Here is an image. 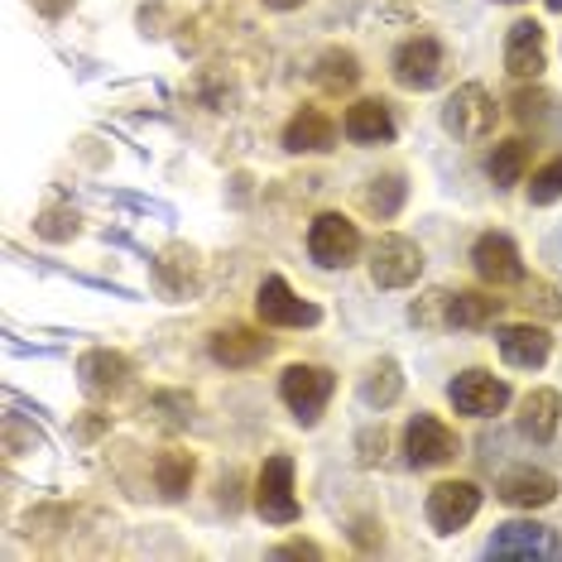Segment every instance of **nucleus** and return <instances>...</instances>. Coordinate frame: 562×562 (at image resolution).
Instances as JSON below:
<instances>
[{
	"label": "nucleus",
	"mask_w": 562,
	"mask_h": 562,
	"mask_svg": "<svg viewBox=\"0 0 562 562\" xmlns=\"http://www.w3.org/2000/svg\"><path fill=\"white\" fill-rule=\"evenodd\" d=\"M495 121H501V106H495V97L485 92L481 82L457 87V92L447 97V106H442V125L457 139H467V145H481V139H491L495 135Z\"/></svg>",
	"instance_id": "nucleus-1"
},
{
	"label": "nucleus",
	"mask_w": 562,
	"mask_h": 562,
	"mask_svg": "<svg viewBox=\"0 0 562 562\" xmlns=\"http://www.w3.org/2000/svg\"><path fill=\"white\" fill-rule=\"evenodd\" d=\"M308 255H313V265H323V270H347L356 255H361V232H356V222L351 216H341V212L313 216Z\"/></svg>",
	"instance_id": "nucleus-2"
},
{
	"label": "nucleus",
	"mask_w": 562,
	"mask_h": 562,
	"mask_svg": "<svg viewBox=\"0 0 562 562\" xmlns=\"http://www.w3.org/2000/svg\"><path fill=\"white\" fill-rule=\"evenodd\" d=\"M418 274H424V250H418V240H408L400 232L375 240V250H370V279H375V289H408Z\"/></svg>",
	"instance_id": "nucleus-3"
},
{
	"label": "nucleus",
	"mask_w": 562,
	"mask_h": 562,
	"mask_svg": "<svg viewBox=\"0 0 562 562\" xmlns=\"http://www.w3.org/2000/svg\"><path fill=\"white\" fill-rule=\"evenodd\" d=\"M331 390H337V375H331L327 366H289L284 380H279V394H284V404L293 408L299 424H317Z\"/></svg>",
	"instance_id": "nucleus-4"
},
{
	"label": "nucleus",
	"mask_w": 562,
	"mask_h": 562,
	"mask_svg": "<svg viewBox=\"0 0 562 562\" xmlns=\"http://www.w3.org/2000/svg\"><path fill=\"white\" fill-rule=\"evenodd\" d=\"M447 400H452L457 414H467V418H491V414H501V408L509 404V385L501 375H491V370H481V366H471L462 370V375L447 385Z\"/></svg>",
	"instance_id": "nucleus-5"
},
{
	"label": "nucleus",
	"mask_w": 562,
	"mask_h": 562,
	"mask_svg": "<svg viewBox=\"0 0 562 562\" xmlns=\"http://www.w3.org/2000/svg\"><path fill=\"white\" fill-rule=\"evenodd\" d=\"M255 509L265 524H293L299 519V495H293V462L289 457H270L255 476Z\"/></svg>",
	"instance_id": "nucleus-6"
},
{
	"label": "nucleus",
	"mask_w": 562,
	"mask_h": 562,
	"mask_svg": "<svg viewBox=\"0 0 562 562\" xmlns=\"http://www.w3.org/2000/svg\"><path fill=\"white\" fill-rule=\"evenodd\" d=\"M442 68H447V54L438 40L428 34H414L394 48V82L408 87V92H428V87L442 82Z\"/></svg>",
	"instance_id": "nucleus-7"
},
{
	"label": "nucleus",
	"mask_w": 562,
	"mask_h": 562,
	"mask_svg": "<svg viewBox=\"0 0 562 562\" xmlns=\"http://www.w3.org/2000/svg\"><path fill=\"white\" fill-rule=\"evenodd\" d=\"M485 558H562V539L548 524L533 519H509L491 533L485 543Z\"/></svg>",
	"instance_id": "nucleus-8"
},
{
	"label": "nucleus",
	"mask_w": 562,
	"mask_h": 562,
	"mask_svg": "<svg viewBox=\"0 0 562 562\" xmlns=\"http://www.w3.org/2000/svg\"><path fill=\"white\" fill-rule=\"evenodd\" d=\"M481 515V485L476 481H442L428 491V524L432 533H457Z\"/></svg>",
	"instance_id": "nucleus-9"
},
{
	"label": "nucleus",
	"mask_w": 562,
	"mask_h": 562,
	"mask_svg": "<svg viewBox=\"0 0 562 562\" xmlns=\"http://www.w3.org/2000/svg\"><path fill=\"white\" fill-rule=\"evenodd\" d=\"M457 432L442 424V418H432V414H418V418H408V428H404V452H408V462L414 467H442V462H452L457 457Z\"/></svg>",
	"instance_id": "nucleus-10"
},
{
	"label": "nucleus",
	"mask_w": 562,
	"mask_h": 562,
	"mask_svg": "<svg viewBox=\"0 0 562 562\" xmlns=\"http://www.w3.org/2000/svg\"><path fill=\"white\" fill-rule=\"evenodd\" d=\"M255 313H260L265 327H313L317 323V308L303 303L279 274H270L260 284V293H255Z\"/></svg>",
	"instance_id": "nucleus-11"
},
{
	"label": "nucleus",
	"mask_w": 562,
	"mask_h": 562,
	"mask_svg": "<svg viewBox=\"0 0 562 562\" xmlns=\"http://www.w3.org/2000/svg\"><path fill=\"white\" fill-rule=\"evenodd\" d=\"M548 68V40H543V24L533 20H519L509 24L505 34V72L509 78H539V72Z\"/></svg>",
	"instance_id": "nucleus-12"
},
{
	"label": "nucleus",
	"mask_w": 562,
	"mask_h": 562,
	"mask_svg": "<svg viewBox=\"0 0 562 562\" xmlns=\"http://www.w3.org/2000/svg\"><path fill=\"white\" fill-rule=\"evenodd\" d=\"M495 341H501L505 366H515V370H539L548 361V351H553V337L539 323H509L495 331Z\"/></svg>",
	"instance_id": "nucleus-13"
},
{
	"label": "nucleus",
	"mask_w": 562,
	"mask_h": 562,
	"mask_svg": "<svg viewBox=\"0 0 562 562\" xmlns=\"http://www.w3.org/2000/svg\"><path fill=\"white\" fill-rule=\"evenodd\" d=\"M471 260H476V274L485 279L491 289H505V284H519L524 279V265H519V250L509 236H481L476 250H471Z\"/></svg>",
	"instance_id": "nucleus-14"
},
{
	"label": "nucleus",
	"mask_w": 562,
	"mask_h": 562,
	"mask_svg": "<svg viewBox=\"0 0 562 562\" xmlns=\"http://www.w3.org/2000/svg\"><path fill=\"white\" fill-rule=\"evenodd\" d=\"M270 356V337L265 331H255V327H222V331H212V361L216 366H232V370H246L255 361H265Z\"/></svg>",
	"instance_id": "nucleus-15"
},
{
	"label": "nucleus",
	"mask_w": 562,
	"mask_h": 562,
	"mask_svg": "<svg viewBox=\"0 0 562 562\" xmlns=\"http://www.w3.org/2000/svg\"><path fill=\"white\" fill-rule=\"evenodd\" d=\"M351 145H390L394 139V116L380 97H361L347 106V121H341Z\"/></svg>",
	"instance_id": "nucleus-16"
},
{
	"label": "nucleus",
	"mask_w": 562,
	"mask_h": 562,
	"mask_svg": "<svg viewBox=\"0 0 562 562\" xmlns=\"http://www.w3.org/2000/svg\"><path fill=\"white\" fill-rule=\"evenodd\" d=\"M284 145L293 155H323V149L337 145V121H331L323 106H303L299 116L284 125Z\"/></svg>",
	"instance_id": "nucleus-17"
},
{
	"label": "nucleus",
	"mask_w": 562,
	"mask_h": 562,
	"mask_svg": "<svg viewBox=\"0 0 562 562\" xmlns=\"http://www.w3.org/2000/svg\"><path fill=\"white\" fill-rule=\"evenodd\" d=\"M495 495H501L505 505H515V509H539V505L558 501V481L548 476V471L519 467V471H509V476L495 485Z\"/></svg>",
	"instance_id": "nucleus-18"
},
{
	"label": "nucleus",
	"mask_w": 562,
	"mask_h": 562,
	"mask_svg": "<svg viewBox=\"0 0 562 562\" xmlns=\"http://www.w3.org/2000/svg\"><path fill=\"white\" fill-rule=\"evenodd\" d=\"M562 428V394L558 390H533L519 404V432L529 442H553Z\"/></svg>",
	"instance_id": "nucleus-19"
},
{
	"label": "nucleus",
	"mask_w": 562,
	"mask_h": 562,
	"mask_svg": "<svg viewBox=\"0 0 562 562\" xmlns=\"http://www.w3.org/2000/svg\"><path fill=\"white\" fill-rule=\"evenodd\" d=\"M524 169H529V139H501V145L485 155V173H491L495 188H515L524 183Z\"/></svg>",
	"instance_id": "nucleus-20"
},
{
	"label": "nucleus",
	"mask_w": 562,
	"mask_h": 562,
	"mask_svg": "<svg viewBox=\"0 0 562 562\" xmlns=\"http://www.w3.org/2000/svg\"><path fill=\"white\" fill-rule=\"evenodd\" d=\"M495 317H501V299H491V293H476V289L447 293V323L452 327H485Z\"/></svg>",
	"instance_id": "nucleus-21"
},
{
	"label": "nucleus",
	"mask_w": 562,
	"mask_h": 562,
	"mask_svg": "<svg viewBox=\"0 0 562 562\" xmlns=\"http://www.w3.org/2000/svg\"><path fill=\"white\" fill-rule=\"evenodd\" d=\"M317 87H323L327 97H341L351 92L356 78H361V63H356V54H347V48H327L323 58H317Z\"/></svg>",
	"instance_id": "nucleus-22"
},
{
	"label": "nucleus",
	"mask_w": 562,
	"mask_h": 562,
	"mask_svg": "<svg viewBox=\"0 0 562 562\" xmlns=\"http://www.w3.org/2000/svg\"><path fill=\"white\" fill-rule=\"evenodd\" d=\"M193 471H198L193 452H164L159 457V495L164 501H178V495L193 485Z\"/></svg>",
	"instance_id": "nucleus-23"
},
{
	"label": "nucleus",
	"mask_w": 562,
	"mask_h": 562,
	"mask_svg": "<svg viewBox=\"0 0 562 562\" xmlns=\"http://www.w3.org/2000/svg\"><path fill=\"white\" fill-rule=\"evenodd\" d=\"M562 198V159H548L543 169H533V183H529V202L533 207H548V202Z\"/></svg>",
	"instance_id": "nucleus-24"
},
{
	"label": "nucleus",
	"mask_w": 562,
	"mask_h": 562,
	"mask_svg": "<svg viewBox=\"0 0 562 562\" xmlns=\"http://www.w3.org/2000/svg\"><path fill=\"white\" fill-rule=\"evenodd\" d=\"M82 370H87V385L106 390V385H121L125 361H121V356H111V351H92V356L82 361Z\"/></svg>",
	"instance_id": "nucleus-25"
},
{
	"label": "nucleus",
	"mask_w": 562,
	"mask_h": 562,
	"mask_svg": "<svg viewBox=\"0 0 562 562\" xmlns=\"http://www.w3.org/2000/svg\"><path fill=\"white\" fill-rule=\"evenodd\" d=\"M366 404H390L394 394H400V366L394 361H380L375 370H370V380H366Z\"/></svg>",
	"instance_id": "nucleus-26"
},
{
	"label": "nucleus",
	"mask_w": 562,
	"mask_h": 562,
	"mask_svg": "<svg viewBox=\"0 0 562 562\" xmlns=\"http://www.w3.org/2000/svg\"><path fill=\"white\" fill-rule=\"evenodd\" d=\"M400 202H404V178H375V188L366 193V207L370 212H380V216H394L400 212Z\"/></svg>",
	"instance_id": "nucleus-27"
},
{
	"label": "nucleus",
	"mask_w": 562,
	"mask_h": 562,
	"mask_svg": "<svg viewBox=\"0 0 562 562\" xmlns=\"http://www.w3.org/2000/svg\"><path fill=\"white\" fill-rule=\"evenodd\" d=\"M279 558H317V548L313 543H284L279 548Z\"/></svg>",
	"instance_id": "nucleus-28"
},
{
	"label": "nucleus",
	"mask_w": 562,
	"mask_h": 562,
	"mask_svg": "<svg viewBox=\"0 0 562 562\" xmlns=\"http://www.w3.org/2000/svg\"><path fill=\"white\" fill-rule=\"evenodd\" d=\"M270 10H293V5H303V0H265Z\"/></svg>",
	"instance_id": "nucleus-29"
},
{
	"label": "nucleus",
	"mask_w": 562,
	"mask_h": 562,
	"mask_svg": "<svg viewBox=\"0 0 562 562\" xmlns=\"http://www.w3.org/2000/svg\"><path fill=\"white\" fill-rule=\"evenodd\" d=\"M543 5H548V10H562V0H543Z\"/></svg>",
	"instance_id": "nucleus-30"
}]
</instances>
